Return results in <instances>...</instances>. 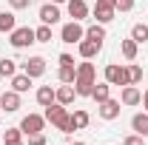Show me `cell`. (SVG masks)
Returning <instances> with one entry per match:
<instances>
[{
    "label": "cell",
    "instance_id": "cell-1",
    "mask_svg": "<svg viewBox=\"0 0 148 145\" xmlns=\"http://www.w3.org/2000/svg\"><path fill=\"white\" fill-rule=\"evenodd\" d=\"M94 83H97V68H94V63H80V66H77V80H74L77 97H91Z\"/></svg>",
    "mask_w": 148,
    "mask_h": 145
},
{
    "label": "cell",
    "instance_id": "cell-2",
    "mask_svg": "<svg viewBox=\"0 0 148 145\" xmlns=\"http://www.w3.org/2000/svg\"><path fill=\"white\" fill-rule=\"evenodd\" d=\"M46 122H51V125L60 131V134H71V120H69V111H66V105H60V103H51V105H46Z\"/></svg>",
    "mask_w": 148,
    "mask_h": 145
},
{
    "label": "cell",
    "instance_id": "cell-3",
    "mask_svg": "<svg viewBox=\"0 0 148 145\" xmlns=\"http://www.w3.org/2000/svg\"><path fill=\"white\" fill-rule=\"evenodd\" d=\"M91 14H94V20L97 23H111V20L117 17V6H114V0H97L94 3V9H91Z\"/></svg>",
    "mask_w": 148,
    "mask_h": 145
},
{
    "label": "cell",
    "instance_id": "cell-4",
    "mask_svg": "<svg viewBox=\"0 0 148 145\" xmlns=\"http://www.w3.org/2000/svg\"><path fill=\"white\" fill-rule=\"evenodd\" d=\"M9 43H12L14 49H29L32 43H37L34 29H29V26H17V29L9 34Z\"/></svg>",
    "mask_w": 148,
    "mask_h": 145
},
{
    "label": "cell",
    "instance_id": "cell-5",
    "mask_svg": "<svg viewBox=\"0 0 148 145\" xmlns=\"http://www.w3.org/2000/svg\"><path fill=\"white\" fill-rule=\"evenodd\" d=\"M103 74H106V83H108V85H128V68H125V66L108 63Z\"/></svg>",
    "mask_w": 148,
    "mask_h": 145
},
{
    "label": "cell",
    "instance_id": "cell-6",
    "mask_svg": "<svg viewBox=\"0 0 148 145\" xmlns=\"http://www.w3.org/2000/svg\"><path fill=\"white\" fill-rule=\"evenodd\" d=\"M43 128H46V117H43V114H26L23 122H20L23 137H29V134H40Z\"/></svg>",
    "mask_w": 148,
    "mask_h": 145
},
{
    "label": "cell",
    "instance_id": "cell-7",
    "mask_svg": "<svg viewBox=\"0 0 148 145\" xmlns=\"http://www.w3.org/2000/svg\"><path fill=\"white\" fill-rule=\"evenodd\" d=\"M83 37H86V29H83L77 20L66 23V26L60 29V40H63V43H71V46H74V43H80Z\"/></svg>",
    "mask_w": 148,
    "mask_h": 145
},
{
    "label": "cell",
    "instance_id": "cell-8",
    "mask_svg": "<svg viewBox=\"0 0 148 145\" xmlns=\"http://www.w3.org/2000/svg\"><path fill=\"white\" fill-rule=\"evenodd\" d=\"M66 9H69V17L77 20V23H80V20H86L88 14H91V9H88V3H86V0H69V3H66Z\"/></svg>",
    "mask_w": 148,
    "mask_h": 145
},
{
    "label": "cell",
    "instance_id": "cell-9",
    "mask_svg": "<svg viewBox=\"0 0 148 145\" xmlns=\"http://www.w3.org/2000/svg\"><path fill=\"white\" fill-rule=\"evenodd\" d=\"M0 111H6V114H14V111H20V94H17L14 88L0 94Z\"/></svg>",
    "mask_w": 148,
    "mask_h": 145
},
{
    "label": "cell",
    "instance_id": "cell-10",
    "mask_svg": "<svg viewBox=\"0 0 148 145\" xmlns=\"http://www.w3.org/2000/svg\"><path fill=\"white\" fill-rule=\"evenodd\" d=\"M23 74H29L32 80H34V77H43V74H46V60H43V57H29V60L23 63Z\"/></svg>",
    "mask_w": 148,
    "mask_h": 145
},
{
    "label": "cell",
    "instance_id": "cell-11",
    "mask_svg": "<svg viewBox=\"0 0 148 145\" xmlns=\"http://www.w3.org/2000/svg\"><path fill=\"white\" fill-rule=\"evenodd\" d=\"M120 100H106V103H100V108H97V114H100V117H103V120H117V117H120Z\"/></svg>",
    "mask_w": 148,
    "mask_h": 145
},
{
    "label": "cell",
    "instance_id": "cell-12",
    "mask_svg": "<svg viewBox=\"0 0 148 145\" xmlns=\"http://www.w3.org/2000/svg\"><path fill=\"white\" fill-rule=\"evenodd\" d=\"M120 103H123V105H140V103H143V91L137 88V85H123Z\"/></svg>",
    "mask_w": 148,
    "mask_h": 145
},
{
    "label": "cell",
    "instance_id": "cell-13",
    "mask_svg": "<svg viewBox=\"0 0 148 145\" xmlns=\"http://www.w3.org/2000/svg\"><path fill=\"white\" fill-rule=\"evenodd\" d=\"M57 20H60V9H57V3H43V6H40V23L54 26Z\"/></svg>",
    "mask_w": 148,
    "mask_h": 145
},
{
    "label": "cell",
    "instance_id": "cell-14",
    "mask_svg": "<svg viewBox=\"0 0 148 145\" xmlns=\"http://www.w3.org/2000/svg\"><path fill=\"white\" fill-rule=\"evenodd\" d=\"M74 97H77V91H74V85H69V83H63L60 88H54V100L60 105H71Z\"/></svg>",
    "mask_w": 148,
    "mask_h": 145
},
{
    "label": "cell",
    "instance_id": "cell-15",
    "mask_svg": "<svg viewBox=\"0 0 148 145\" xmlns=\"http://www.w3.org/2000/svg\"><path fill=\"white\" fill-rule=\"evenodd\" d=\"M69 120H71V128H74V131H80V128H88V122H91L88 111H83V108H74V114H69Z\"/></svg>",
    "mask_w": 148,
    "mask_h": 145
},
{
    "label": "cell",
    "instance_id": "cell-16",
    "mask_svg": "<svg viewBox=\"0 0 148 145\" xmlns=\"http://www.w3.org/2000/svg\"><path fill=\"white\" fill-rule=\"evenodd\" d=\"M131 128H134V134H140V137H148V111L143 114H134L131 117Z\"/></svg>",
    "mask_w": 148,
    "mask_h": 145
},
{
    "label": "cell",
    "instance_id": "cell-17",
    "mask_svg": "<svg viewBox=\"0 0 148 145\" xmlns=\"http://www.w3.org/2000/svg\"><path fill=\"white\" fill-rule=\"evenodd\" d=\"M14 29H17L14 12H0V34H12Z\"/></svg>",
    "mask_w": 148,
    "mask_h": 145
},
{
    "label": "cell",
    "instance_id": "cell-18",
    "mask_svg": "<svg viewBox=\"0 0 148 145\" xmlns=\"http://www.w3.org/2000/svg\"><path fill=\"white\" fill-rule=\"evenodd\" d=\"M77 49H80V57H83V60H91V57L97 54V51H100L103 46H97L94 40H86V37H83V40L77 43Z\"/></svg>",
    "mask_w": 148,
    "mask_h": 145
},
{
    "label": "cell",
    "instance_id": "cell-19",
    "mask_svg": "<svg viewBox=\"0 0 148 145\" xmlns=\"http://www.w3.org/2000/svg\"><path fill=\"white\" fill-rule=\"evenodd\" d=\"M86 40H94L97 46H103V40H106V26H103V23H91V26L86 29Z\"/></svg>",
    "mask_w": 148,
    "mask_h": 145
},
{
    "label": "cell",
    "instance_id": "cell-20",
    "mask_svg": "<svg viewBox=\"0 0 148 145\" xmlns=\"http://www.w3.org/2000/svg\"><path fill=\"white\" fill-rule=\"evenodd\" d=\"M108 97H111V85H108V83H94L91 100H97V105H100V103H106Z\"/></svg>",
    "mask_w": 148,
    "mask_h": 145
},
{
    "label": "cell",
    "instance_id": "cell-21",
    "mask_svg": "<svg viewBox=\"0 0 148 145\" xmlns=\"http://www.w3.org/2000/svg\"><path fill=\"white\" fill-rule=\"evenodd\" d=\"M12 88L17 91V94L29 91L32 88V77H29V74H14V77H12Z\"/></svg>",
    "mask_w": 148,
    "mask_h": 145
},
{
    "label": "cell",
    "instance_id": "cell-22",
    "mask_svg": "<svg viewBox=\"0 0 148 145\" xmlns=\"http://www.w3.org/2000/svg\"><path fill=\"white\" fill-rule=\"evenodd\" d=\"M57 80H60V83H69V85H74V80H77V66H60Z\"/></svg>",
    "mask_w": 148,
    "mask_h": 145
},
{
    "label": "cell",
    "instance_id": "cell-23",
    "mask_svg": "<svg viewBox=\"0 0 148 145\" xmlns=\"http://www.w3.org/2000/svg\"><path fill=\"white\" fill-rule=\"evenodd\" d=\"M37 103H40L43 108L51 105V103H54V88H51V85H40V88H37Z\"/></svg>",
    "mask_w": 148,
    "mask_h": 145
},
{
    "label": "cell",
    "instance_id": "cell-24",
    "mask_svg": "<svg viewBox=\"0 0 148 145\" xmlns=\"http://www.w3.org/2000/svg\"><path fill=\"white\" fill-rule=\"evenodd\" d=\"M120 49H123V57H125V60H134V57H137V51H140V43H134V40H123V43H120Z\"/></svg>",
    "mask_w": 148,
    "mask_h": 145
},
{
    "label": "cell",
    "instance_id": "cell-25",
    "mask_svg": "<svg viewBox=\"0 0 148 145\" xmlns=\"http://www.w3.org/2000/svg\"><path fill=\"white\" fill-rule=\"evenodd\" d=\"M14 74H17V63L9 60V57H3L0 60V77H14Z\"/></svg>",
    "mask_w": 148,
    "mask_h": 145
},
{
    "label": "cell",
    "instance_id": "cell-26",
    "mask_svg": "<svg viewBox=\"0 0 148 145\" xmlns=\"http://www.w3.org/2000/svg\"><path fill=\"white\" fill-rule=\"evenodd\" d=\"M131 40H134V43H145L148 40V26L145 23H137V26L131 29Z\"/></svg>",
    "mask_w": 148,
    "mask_h": 145
},
{
    "label": "cell",
    "instance_id": "cell-27",
    "mask_svg": "<svg viewBox=\"0 0 148 145\" xmlns=\"http://www.w3.org/2000/svg\"><path fill=\"white\" fill-rule=\"evenodd\" d=\"M125 68H128V85L143 83V68H140V66H134V63H131V66H125Z\"/></svg>",
    "mask_w": 148,
    "mask_h": 145
},
{
    "label": "cell",
    "instance_id": "cell-28",
    "mask_svg": "<svg viewBox=\"0 0 148 145\" xmlns=\"http://www.w3.org/2000/svg\"><path fill=\"white\" fill-rule=\"evenodd\" d=\"M6 142H23V131H20V128H6L3 145H6Z\"/></svg>",
    "mask_w": 148,
    "mask_h": 145
},
{
    "label": "cell",
    "instance_id": "cell-29",
    "mask_svg": "<svg viewBox=\"0 0 148 145\" xmlns=\"http://www.w3.org/2000/svg\"><path fill=\"white\" fill-rule=\"evenodd\" d=\"M34 37H37V43H51V26H40V29H34Z\"/></svg>",
    "mask_w": 148,
    "mask_h": 145
},
{
    "label": "cell",
    "instance_id": "cell-30",
    "mask_svg": "<svg viewBox=\"0 0 148 145\" xmlns=\"http://www.w3.org/2000/svg\"><path fill=\"white\" fill-rule=\"evenodd\" d=\"M123 145H145V137H140V134H128V137L123 140Z\"/></svg>",
    "mask_w": 148,
    "mask_h": 145
},
{
    "label": "cell",
    "instance_id": "cell-31",
    "mask_svg": "<svg viewBox=\"0 0 148 145\" xmlns=\"http://www.w3.org/2000/svg\"><path fill=\"white\" fill-rule=\"evenodd\" d=\"M114 6H117V12H131L134 9V0H114Z\"/></svg>",
    "mask_w": 148,
    "mask_h": 145
},
{
    "label": "cell",
    "instance_id": "cell-32",
    "mask_svg": "<svg viewBox=\"0 0 148 145\" xmlns=\"http://www.w3.org/2000/svg\"><path fill=\"white\" fill-rule=\"evenodd\" d=\"M29 145H46V134H29Z\"/></svg>",
    "mask_w": 148,
    "mask_h": 145
},
{
    "label": "cell",
    "instance_id": "cell-33",
    "mask_svg": "<svg viewBox=\"0 0 148 145\" xmlns=\"http://www.w3.org/2000/svg\"><path fill=\"white\" fill-rule=\"evenodd\" d=\"M29 3H32V0H9V6H12L14 12H20V9H29Z\"/></svg>",
    "mask_w": 148,
    "mask_h": 145
},
{
    "label": "cell",
    "instance_id": "cell-34",
    "mask_svg": "<svg viewBox=\"0 0 148 145\" xmlns=\"http://www.w3.org/2000/svg\"><path fill=\"white\" fill-rule=\"evenodd\" d=\"M57 63H60V66H74V57L71 54H60V57H57Z\"/></svg>",
    "mask_w": 148,
    "mask_h": 145
},
{
    "label": "cell",
    "instance_id": "cell-35",
    "mask_svg": "<svg viewBox=\"0 0 148 145\" xmlns=\"http://www.w3.org/2000/svg\"><path fill=\"white\" fill-rule=\"evenodd\" d=\"M143 108L148 111V91H143Z\"/></svg>",
    "mask_w": 148,
    "mask_h": 145
},
{
    "label": "cell",
    "instance_id": "cell-36",
    "mask_svg": "<svg viewBox=\"0 0 148 145\" xmlns=\"http://www.w3.org/2000/svg\"><path fill=\"white\" fill-rule=\"evenodd\" d=\"M51 3H57V6H60V3H69V0H51Z\"/></svg>",
    "mask_w": 148,
    "mask_h": 145
},
{
    "label": "cell",
    "instance_id": "cell-37",
    "mask_svg": "<svg viewBox=\"0 0 148 145\" xmlns=\"http://www.w3.org/2000/svg\"><path fill=\"white\" fill-rule=\"evenodd\" d=\"M6 145H23V142H6Z\"/></svg>",
    "mask_w": 148,
    "mask_h": 145
},
{
    "label": "cell",
    "instance_id": "cell-38",
    "mask_svg": "<svg viewBox=\"0 0 148 145\" xmlns=\"http://www.w3.org/2000/svg\"><path fill=\"white\" fill-rule=\"evenodd\" d=\"M71 145H86V142H71Z\"/></svg>",
    "mask_w": 148,
    "mask_h": 145
},
{
    "label": "cell",
    "instance_id": "cell-39",
    "mask_svg": "<svg viewBox=\"0 0 148 145\" xmlns=\"http://www.w3.org/2000/svg\"><path fill=\"white\" fill-rule=\"evenodd\" d=\"M0 140H3V128H0Z\"/></svg>",
    "mask_w": 148,
    "mask_h": 145
}]
</instances>
